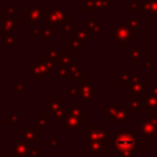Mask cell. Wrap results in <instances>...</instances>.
Instances as JSON below:
<instances>
[{
  "instance_id": "obj_1",
  "label": "cell",
  "mask_w": 157,
  "mask_h": 157,
  "mask_svg": "<svg viewBox=\"0 0 157 157\" xmlns=\"http://www.w3.org/2000/svg\"><path fill=\"white\" fill-rule=\"evenodd\" d=\"M140 145L141 142L135 140V130H120L113 139V151L121 157H132L135 147Z\"/></svg>"
},
{
  "instance_id": "obj_2",
  "label": "cell",
  "mask_w": 157,
  "mask_h": 157,
  "mask_svg": "<svg viewBox=\"0 0 157 157\" xmlns=\"http://www.w3.org/2000/svg\"><path fill=\"white\" fill-rule=\"evenodd\" d=\"M114 39L119 42V45L120 47H124V45H129L130 43V28L125 25H119V23H115L114 25Z\"/></svg>"
},
{
  "instance_id": "obj_3",
  "label": "cell",
  "mask_w": 157,
  "mask_h": 157,
  "mask_svg": "<svg viewBox=\"0 0 157 157\" xmlns=\"http://www.w3.org/2000/svg\"><path fill=\"white\" fill-rule=\"evenodd\" d=\"M141 132L148 141H152V139L157 136V117L144 119L141 121Z\"/></svg>"
},
{
  "instance_id": "obj_4",
  "label": "cell",
  "mask_w": 157,
  "mask_h": 157,
  "mask_svg": "<svg viewBox=\"0 0 157 157\" xmlns=\"http://www.w3.org/2000/svg\"><path fill=\"white\" fill-rule=\"evenodd\" d=\"M94 91H96V86L91 83L90 80H80V92H78V96L81 98V101L83 102H91V98L93 97L94 94Z\"/></svg>"
},
{
  "instance_id": "obj_5",
  "label": "cell",
  "mask_w": 157,
  "mask_h": 157,
  "mask_svg": "<svg viewBox=\"0 0 157 157\" xmlns=\"http://www.w3.org/2000/svg\"><path fill=\"white\" fill-rule=\"evenodd\" d=\"M85 134H86L87 139H90V140H96V141L101 142L103 147L108 145V140H107V137H108V132H107V131L98 130L96 124H92L91 128H90V130H86Z\"/></svg>"
},
{
  "instance_id": "obj_6",
  "label": "cell",
  "mask_w": 157,
  "mask_h": 157,
  "mask_svg": "<svg viewBox=\"0 0 157 157\" xmlns=\"http://www.w3.org/2000/svg\"><path fill=\"white\" fill-rule=\"evenodd\" d=\"M12 153H13V157H26L28 156V151H29V147L26 142H22V141H13L12 144Z\"/></svg>"
},
{
  "instance_id": "obj_7",
  "label": "cell",
  "mask_w": 157,
  "mask_h": 157,
  "mask_svg": "<svg viewBox=\"0 0 157 157\" xmlns=\"http://www.w3.org/2000/svg\"><path fill=\"white\" fill-rule=\"evenodd\" d=\"M146 107V99L145 97H130V109L129 113H140L141 108Z\"/></svg>"
},
{
  "instance_id": "obj_8",
  "label": "cell",
  "mask_w": 157,
  "mask_h": 157,
  "mask_svg": "<svg viewBox=\"0 0 157 157\" xmlns=\"http://www.w3.org/2000/svg\"><path fill=\"white\" fill-rule=\"evenodd\" d=\"M65 109H66V114L69 113L74 115L80 123V125L85 123V109L78 105V102H75V108H65Z\"/></svg>"
},
{
  "instance_id": "obj_9",
  "label": "cell",
  "mask_w": 157,
  "mask_h": 157,
  "mask_svg": "<svg viewBox=\"0 0 157 157\" xmlns=\"http://www.w3.org/2000/svg\"><path fill=\"white\" fill-rule=\"evenodd\" d=\"M145 85H146V80H141L136 83H131L130 85V97L141 96L142 92L145 91Z\"/></svg>"
},
{
  "instance_id": "obj_10",
  "label": "cell",
  "mask_w": 157,
  "mask_h": 157,
  "mask_svg": "<svg viewBox=\"0 0 157 157\" xmlns=\"http://www.w3.org/2000/svg\"><path fill=\"white\" fill-rule=\"evenodd\" d=\"M63 129L64 130H71V129L77 130V129H80V123L77 121V119L74 115H71V114L67 113L65 115V123L63 125Z\"/></svg>"
},
{
  "instance_id": "obj_11",
  "label": "cell",
  "mask_w": 157,
  "mask_h": 157,
  "mask_svg": "<svg viewBox=\"0 0 157 157\" xmlns=\"http://www.w3.org/2000/svg\"><path fill=\"white\" fill-rule=\"evenodd\" d=\"M31 66V71L34 75V77L37 80H44L47 76V71L44 70V67L42 66V64H29Z\"/></svg>"
},
{
  "instance_id": "obj_12",
  "label": "cell",
  "mask_w": 157,
  "mask_h": 157,
  "mask_svg": "<svg viewBox=\"0 0 157 157\" xmlns=\"http://www.w3.org/2000/svg\"><path fill=\"white\" fill-rule=\"evenodd\" d=\"M71 64H72V60L67 53H59V55H58V66L59 67H69Z\"/></svg>"
},
{
  "instance_id": "obj_13",
  "label": "cell",
  "mask_w": 157,
  "mask_h": 157,
  "mask_svg": "<svg viewBox=\"0 0 157 157\" xmlns=\"http://www.w3.org/2000/svg\"><path fill=\"white\" fill-rule=\"evenodd\" d=\"M102 144L101 142H98V141H96V140H90V139H87V141H86V152H99L101 150H102Z\"/></svg>"
},
{
  "instance_id": "obj_14",
  "label": "cell",
  "mask_w": 157,
  "mask_h": 157,
  "mask_svg": "<svg viewBox=\"0 0 157 157\" xmlns=\"http://www.w3.org/2000/svg\"><path fill=\"white\" fill-rule=\"evenodd\" d=\"M67 69H69V71H70V74L72 75L74 78H80V80L85 78V69L78 67V65H72L71 64Z\"/></svg>"
},
{
  "instance_id": "obj_15",
  "label": "cell",
  "mask_w": 157,
  "mask_h": 157,
  "mask_svg": "<svg viewBox=\"0 0 157 157\" xmlns=\"http://www.w3.org/2000/svg\"><path fill=\"white\" fill-rule=\"evenodd\" d=\"M130 63H141L140 55H141V47H130Z\"/></svg>"
},
{
  "instance_id": "obj_16",
  "label": "cell",
  "mask_w": 157,
  "mask_h": 157,
  "mask_svg": "<svg viewBox=\"0 0 157 157\" xmlns=\"http://www.w3.org/2000/svg\"><path fill=\"white\" fill-rule=\"evenodd\" d=\"M50 124H52V119L47 118L45 113H42L36 123V129H44V128H47V125H50Z\"/></svg>"
},
{
  "instance_id": "obj_17",
  "label": "cell",
  "mask_w": 157,
  "mask_h": 157,
  "mask_svg": "<svg viewBox=\"0 0 157 157\" xmlns=\"http://www.w3.org/2000/svg\"><path fill=\"white\" fill-rule=\"evenodd\" d=\"M146 105L147 107H153V108H157V96L152 93V91H147L146 92Z\"/></svg>"
},
{
  "instance_id": "obj_18",
  "label": "cell",
  "mask_w": 157,
  "mask_h": 157,
  "mask_svg": "<svg viewBox=\"0 0 157 157\" xmlns=\"http://www.w3.org/2000/svg\"><path fill=\"white\" fill-rule=\"evenodd\" d=\"M58 97H53L52 98V101L50 102H48L47 103V113H53L54 112V109H56L58 107H60V105H63V103L61 102H59L58 103V99H56Z\"/></svg>"
},
{
  "instance_id": "obj_19",
  "label": "cell",
  "mask_w": 157,
  "mask_h": 157,
  "mask_svg": "<svg viewBox=\"0 0 157 157\" xmlns=\"http://www.w3.org/2000/svg\"><path fill=\"white\" fill-rule=\"evenodd\" d=\"M40 64H42V66L44 67L45 71H52V70L55 67V65H56L54 60H52V59H47V58H42Z\"/></svg>"
},
{
  "instance_id": "obj_20",
  "label": "cell",
  "mask_w": 157,
  "mask_h": 157,
  "mask_svg": "<svg viewBox=\"0 0 157 157\" xmlns=\"http://www.w3.org/2000/svg\"><path fill=\"white\" fill-rule=\"evenodd\" d=\"M56 75H58V77L64 78V80H74L72 75L70 74L69 69H66V67H59V70H58Z\"/></svg>"
},
{
  "instance_id": "obj_21",
  "label": "cell",
  "mask_w": 157,
  "mask_h": 157,
  "mask_svg": "<svg viewBox=\"0 0 157 157\" xmlns=\"http://www.w3.org/2000/svg\"><path fill=\"white\" fill-rule=\"evenodd\" d=\"M76 36H77V38H78L80 40H83V42L91 39V32H90L88 29H78V31L76 32Z\"/></svg>"
},
{
  "instance_id": "obj_22",
  "label": "cell",
  "mask_w": 157,
  "mask_h": 157,
  "mask_svg": "<svg viewBox=\"0 0 157 157\" xmlns=\"http://www.w3.org/2000/svg\"><path fill=\"white\" fill-rule=\"evenodd\" d=\"M83 45H85V42H83V40H80L78 38H77V39H72L71 43H70V45H69V52L77 50V49H80V48L83 47Z\"/></svg>"
},
{
  "instance_id": "obj_23",
  "label": "cell",
  "mask_w": 157,
  "mask_h": 157,
  "mask_svg": "<svg viewBox=\"0 0 157 157\" xmlns=\"http://www.w3.org/2000/svg\"><path fill=\"white\" fill-rule=\"evenodd\" d=\"M47 55L49 56V59L56 60V59H58V55H59L56 47H48V48H47Z\"/></svg>"
},
{
  "instance_id": "obj_24",
  "label": "cell",
  "mask_w": 157,
  "mask_h": 157,
  "mask_svg": "<svg viewBox=\"0 0 157 157\" xmlns=\"http://www.w3.org/2000/svg\"><path fill=\"white\" fill-rule=\"evenodd\" d=\"M129 77H130V70L126 67L124 70V72L119 76V85H125L129 82Z\"/></svg>"
},
{
  "instance_id": "obj_25",
  "label": "cell",
  "mask_w": 157,
  "mask_h": 157,
  "mask_svg": "<svg viewBox=\"0 0 157 157\" xmlns=\"http://www.w3.org/2000/svg\"><path fill=\"white\" fill-rule=\"evenodd\" d=\"M125 23L130 28H140V20L139 18H125Z\"/></svg>"
},
{
  "instance_id": "obj_26",
  "label": "cell",
  "mask_w": 157,
  "mask_h": 157,
  "mask_svg": "<svg viewBox=\"0 0 157 157\" xmlns=\"http://www.w3.org/2000/svg\"><path fill=\"white\" fill-rule=\"evenodd\" d=\"M94 1H96L97 10H102L105 6H113V2L109 0H94Z\"/></svg>"
},
{
  "instance_id": "obj_27",
  "label": "cell",
  "mask_w": 157,
  "mask_h": 157,
  "mask_svg": "<svg viewBox=\"0 0 157 157\" xmlns=\"http://www.w3.org/2000/svg\"><path fill=\"white\" fill-rule=\"evenodd\" d=\"M23 139H25L26 141H33V140L36 139V134H34V131L31 130V129L25 130V131H23Z\"/></svg>"
},
{
  "instance_id": "obj_28",
  "label": "cell",
  "mask_w": 157,
  "mask_h": 157,
  "mask_svg": "<svg viewBox=\"0 0 157 157\" xmlns=\"http://www.w3.org/2000/svg\"><path fill=\"white\" fill-rule=\"evenodd\" d=\"M86 11L87 12L97 11V6H96V1L94 0H86Z\"/></svg>"
},
{
  "instance_id": "obj_29",
  "label": "cell",
  "mask_w": 157,
  "mask_h": 157,
  "mask_svg": "<svg viewBox=\"0 0 157 157\" xmlns=\"http://www.w3.org/2000/svg\"><path fill=\"white\" fill-rule=\"evenodd\" d=\"M88 31H90L91 33H94V34H98V36H99V34H102V27H101V26H99V23H97V22H96V23H93V25L88 28Z\"/></svg>"
},
{
  "instance_id": "obj_30",
  "label": "cell",
  "mask_w": 157,
  "mask_h": 157,
  "mask_svg": "<svg viewBox=\"0 0 157 157\" xmlns=\"http://www.w3.org/2000/svg\"><path fill=\"white\" fill-rule=\"evenodd\" d=\"M18 114L17 113H9L7 114V123L9 124H17L18 121Z\"/></svg>"
},
{
  "instance_id": "obj_31",
  "label": "cell",
  "mask_w": 157,
  "mask_h": 157,
  "mask_svg": "<svg viewBox=\"0 0 157 157\" xmlns=\"http://www.w3.org/2000/svg\"><path fill=\"white\" fill-rule=\"evenodd\" d=\"M28 156L29 157H39L40 156V147L39 146H36L32 150H29L28 151Z\"/></svg>"
},
{
  "instance_id": "obj_32",
  "label": "cell",
  "mask_w": 157,
  "mask_h": 157,
  "mask_svg": "<svg viewBox=\"0 0 157 157\" xmlns=\"http://www.w3.org/2000/svg\"><path fill=\"white\" fill-rule=\"evenodd\" d=\"M130 11L131 12H140V11H142L141 4L140 2H131L130 4Z\"/></svg>"
},
{
  "instance_id": "obj_33",
  "label": "cell",
  "mask_w": 157,
  "mask_h": 157,
  "mask_svg": "<svg viewBox=\"0 0 157 157\" xmlns=\"http://www.w3.org/2000/svg\"><path fill=\"white\" fill-rule=\"evenodd\" d=\"M78 92H80V85H74V86L69 87L70 96H78Z\"/></svg>"
},
{
  "instance_id": "obj_34",
  "label": "cell",
  "mask_w": 157,
  "mask_h": 157,
  "mask_svg": "<svg viewBox=\"0 0 157 157\" xmlns=\"http://www.w3.org/2000/svg\"><path fill=\"white\" fill-rule=\"evenodd\" d=\"M64 32H65L66 34H72V33H74V25L65 23V25H64Z\"/></svg>"
},
{
  "instance_id": "obj_35",
  "label": "cell",
  "mask_w": 157,
  "mask_h": 157,
  "mask_svg": "<svg viewBox=\"0 0 157 157\" xmlns=\"http://www.w3.org/2000/svg\"><path fill=\"white\" fill-rule=\"evenodd\" d=\"M45 145H47V146H56V145H58V136H56V135H53L52 139L45 142Z\"/></svg>"
},
{
  "instance_id": "obj_36",
  "label": "cell",
  "mask_w": 157,
  "mask_h": 157,
  "mask_svg": "<svg viewBox=\"0 0 157 157\" xmlns=\"http://www.w3.org/2000/svg\"><path fill=\"white\" fill-rule=\"evenodd\" d=\"M141 64V67L142 69H146V67H152V58H147L145 63H140Z\"/></svg>"
},
{
  "instance_id": "obj_37",
  "label": "cell",
  "mask_w": 157,
  "mask_h": 157,
  "mask_svg": "<svg viewBox=\"0 0 157 157\" xmlns=\"http://www.w3.org/2000/svg\"><path fill=\"white\" fill-rule=\"evenodd\" d=\"M139 81H140V75H130V77H129V83L130 85L131 83H136Z\"/></svg>"
},
{
  "instance_id": "obj_38",
  "label": "cell",
  "mask_w": 157,
  "mask_h": 157,
  "mask_svg": "<svg viewBox=\"0 0 157 157\" xmlns=\"http://www.w3.org/2000/svg\"><path fill=\"white\" fill-rule=\"evenodd\" d=\"M22 86H23V82H22V81H18V83L15 85L13 88H15L16 91H21V90H22Z\"/></svg>"
},
{
  "instance_id": "obj_39",
  "label": "cell",
  "mask_w": 157,
  "mask_h": 157,
  "mask_svg": "<svg viewBox=\"0 0 157 157\" xmlns=\"http://www.w3.org/2000/svg\"><path fill=\"white\" fill-rule=\"evenodd\" d=\"M152 93H153V94H156V96H157V85H155V86H153V87H152Z\"/></svg>"
},
{
  "instance_id": "obj_40",
  "label": "cell",
  "mask_w": 157,
  "mask_h": 157,
  "mask_svg": "<svg viewBox=\"0 0 157 157\" xmlns=\"http://www.w3.org/2000/svg\"><path fill=\"white\" fill-rule=\"evenodd\" d=\"M0 157H7L6 156V152H0Z\"/></svg>"
},
{
  "instance_id": "obj_41",
  "label": "cell",
  "mask_w": 157,
  "mask_h": 157,
  "mask_svg": "<svg viewBox=\"0 0 157 157\" xmlns=\"http://www.w3.org/2000/svg\"><path fill=\"white\" fill-rule=\"evenodd\" d=\"M0 131H1V125H0Z\"/></svg>"
}]
</instances>
